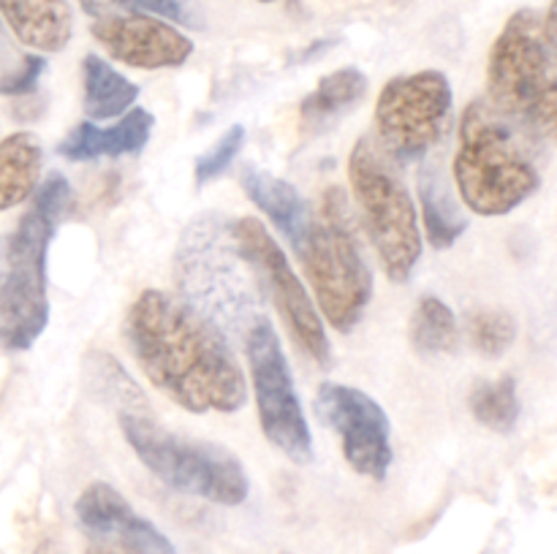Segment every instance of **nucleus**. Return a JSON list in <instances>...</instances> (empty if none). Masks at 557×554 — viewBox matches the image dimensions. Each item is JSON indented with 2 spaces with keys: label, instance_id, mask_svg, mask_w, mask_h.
<instances>
[{
  "label": "nucleus",
  "instance_id": "nucleus-1",
  "mask_svg": "<svg viewBox=\"0 0 557 554\" xmlns=\"http://www.w3.org/2000/svg\"><path fill=\"white\" fill-rule=\"evenodd\" d=\"M123 335L147 380L188 413H237L248 402L232 342L177 293L141 291Z\"/></svg>",
  "mask_w": 557,
  "mask_h": 554
},
{
  "label": "nucleus",
  "instance_id": "nucleus-2",
  "mask_svg": "<svg viewBox=\"0 0 557 554\" xmlns=\"http://www.w3.org/2000/svg\"><path fill=\"white\" fill-rule=\"evenodd\" d=\"M177 297L205 315L226 340H245L264 320V288L239 250L234 221L205 212L183 228L174 253Z\"/></svg>",
  "mask_w": 557,
  "mask_h": 554
},
{
  "label": "nucleus",
  "instance_id": "nucleus-3",
  "mask_svg": "<svg viewBox=\"0 0 557 554\" xmlns=\"http://www.w3.org/2000/svg\"><path fill=\"white\" fill-rule=\"evenodd\" d=\"M451 174L457 196L473 215L504 217L542 188L539 141L487 98H476L462 112Z\"/></svg>",
  "mask_w": 557,
  "mask_h": 554
},
{
  "label": "nucleus",
  "instance_id": "nucleus-4",
  "mask_svg": "<svg viewBox=\"0 0 557 554\" xmlns=\"http://www.w3.org/2000/svg\"><path fill=\"white\" fill-rule=\"evenodd\" d=\"M71 210V185L52 172L33 193L5 248V275L0 280V348L27 351L49 324L47 253L54 231Z\"/></svg>",
  "mask_w": 557,
  "mask_h": 554
},
{
  "label": "nucleus",
  "instance_id": "nucleus-5",
  "mask_svg": "<svg viewBox=\"0 0 557 554\" xmlns=\"http://www.w3.org/2000/svg\"><path fill=\"white\" fill-rule=\"evenodd\" d=\"M294 250L302 259L305 277L324 318L337 331H351L373 297V275L351 201L341 188L326 190L319 210L308 212Z\"/></svg>",
  "mask_w": 557,
  "mask_h": 554
},
{
  "label": "nucleus",
  "instance_id": "nucleus-6",
  "mask_svg": "<svg viewBox=\"0 0 557 554\" xmlns=\"http://www.w3.org/2000/svg\"><path fill=\"white\" fill-rule=\"evenodd\" d=\"M484 98L536 141H557V52L536 9L515 11L495 38Z\"/></svg>",
  "mask_w": 557,
  "mask_h": 554
},
{
  "label": "nucleus",
  "instance_id": "nucleus-7",
  "mask_svg": "<svg viewBox=\"0 0 557 554\" xmlns=\"http://www.w3.org/2000/svg\"><path fill=\"white\" fill-rule=\"evenodd\" d=\"M348 182L364 234L392 282L411 280L422 259V231L403 166L373 141L359 136L348 158Z\"/></svg>",
  "mask_w": 557,
  "mask_h": 554
},
{
  "label": "nucleus",
  "instance_id": "nucleus-8",
  "mask_svg": "<svg viewBox=\"0 0 557 554\" xmlns=\"http://www.w3.org/2000/svg\"><path fill=\"white\" fill-rule=\"evenodd\" d=\"M120 429L141 465L166 487L215 505H239L248 500V473L223 445L172 432L150 413H120Z\"/></svg>",
  "mask_w": 557,
  "mask_h": 554
},
{
  "label": "nucleus",
  "instance_id": "nucleus-9",
  "mask_svg": "<svg viewBox=\"0 0 557 554\" xmlns=\"http://www.w3.org/2000/svg\"><path fill=\"white\" fill-rule=\"evenodd\" d=\"M455 92L444 71H417L386 81L375 101L373 141L400 166L428 158L449 136Z\"/></svg>",
  "mask_w": 557,
  "mask_h": 554
},
{
  "label": "nucleus",
  "instance_id": "nucleus-10",
  "mask_svg": "<svg viewBox=\"0 0 557 554\" xmlns=\"http://www.w3.org/2000/svg\"><path fill=\"white\" fill-rule=\"evenodd\" d=\"M250 367V383L256 391V407L267 440L297 465L313 459V435L294 386L292 364L281 345L275 326L259 320L243 340Z\"/></svg>",
  "mask_w": 557,
  "mask_h": 554
},
{
  "label": "nucleus",
  "instance_id": "nucleus-11",
  "mask_svg": "<svg viewBox=\"0 0 557 554\" xmlns=\"http://www.w3.org/2000/svg\"><path fill=\"white\" fill-rule=\"evenodd\" d=\"M234 237H237L239 250L248 259V264L253 266L264 293L275 302L277 313L283 315V324L288 326L294 340L305 348V353L313 362L326 367L332 351L330 340H326L324 320H321L308 288L302 286L292 261L283 253L281 244L275 242L270 228L256 221V217H239V221H234Z\"/></svg>",
  "mask_w": 557,
  "mask_h": 554
},
{
  "label": "nucleus",
  "instance_id": "nucleus-12",
  "mask_svg": "<svg viewBox=\"0 0 557 554\" xmlns=\"http://www.w3.org/2000/svg\"><path fill=\"white\" fill-rule=\"evenodd\" d=\"M315 413L341 438L343 456L359 473L381 481L392 467V424L384 407L357 386L321 383Z\"/></svg>",
  "mask_w": 557,
  "mask_h": 554
},
{
  "label": "nucleus",
  "instance_id": "nucleus-13",
  "mask_svg": "<svg viewBox=\"0 0 557 554\" xmlns=\"http://www.w3.org/2000/svg\"><path fill=\"white\" fill-rule=\"evenodd\" d=\"M90 30L103 52L128 68H177L194 54V41L183 30L139 11L98 16Z\"/></svg>",
  "mask_w": 557,
  "mask_h": 554
},
{
  "label": "nucleus",
  "instance_id": "nucleus-14",
  "mask_svg": "<svg viewBox=\"0 0 557 554\" xmlns=\"http://www.w3.org/2000/svg\"><path fill=\"white\" fill-rule=\"evenodd\" d=\"M74 514L92 541L114 543L145 554H174L172 541L152 521L136 514L112 483L92 481L76 500Z\"/></svg>",
  "mask_w": 557,
  "mask_h": 554
},
{
  "label": "nucleus",
  "instance_id": "nucleus-15",
  "mask_svg": "<svg viewBox=\"0 0 557 554\" xmlns=\"http://www.w3.org/2000/svg\"><path fill=\"white\" fill-rule=\"evenodd\" d=\"M152 117L147 109L134 106L125 112L109 128H101L92 119H82L79 125L71 128V134L60 141L58 152L65 161H96V158H120V155H134L141 147H147L152 136Z\"/></svg>",
  "mask_w": 557,
  "mask_h": 554
},
{
  "label": "nucleus",
  "instance_id": "nucleus-16",
  "mask_svg": "<svg viewBox=\"0 0 557 554\" xmlns=\"http://www.w3.org/2000/svg\"><path fill=\"white\" fill-rule=\"evenodd\" d=\"M0 16L16 41L38 54L63 52L74 36V11L65 0H0Z\"/></svg>",
  "mask_w": 557,
  "mask_h": 554
},
{
  "label": "nucleus",
  "instance_id": "nucleus-17",
  "mask_svg": "<svg viewBox=\"0 0 557 554\" xmlns=\"http://www.w3.org/2000/svg\"><path fill=\"white\" fill-rule=\"evenodd\" d=\"M239 185H243L245 196L270 217L272 226L288 242L297 244V239L305 231V223H308V206H305L299 190L286 179L272 177L270 172L259 166H245L239 172Z\"/></svg>",
  "mask_w": 557,
  "mask_h": 554
},
{
  "label": "nucleus",
  "instance_id": "nucleus-18",
  "mask_svg": "<svg viewBox=\"0 0 557 554\" xmlns=\"http://www.w3.org/2000/svg\"><path fill=\"white\" fill-rule=\"evenodd\" d=\"M419 204H422L424 231L435 250H446L466 234L468 217L462 215L460 201L451 193V185L446 182L444 172L435 161H424L417 174Z\"/></svg>",
  "mask_w": 557,
  "mask_h": 554
},
{
  "label": "nucleus",
  "instance_id": "nucleus-19",
  "mask_svg": "<svg viewBox=\"0 0 557 554\" xmlns=\"http://www.w3.org/2000/svg\"><path fill=\"white\" fill-rule=\"evenodd\" d=\"M41 161V141L30 130H16L0 141V212L36 193Z\"/></svg>",
  "mask_w": 557,
  "mask_h": 554
},
{
  "label": "nucleus",
  "instance_id": "nucleus-20",
  "mask_svg": "<svg viewBox=\"0 0 557 554\" xmlns=\"http://www.w3.org/2000/svg\"><path fill=\"white\" fill-rule=\"evenodd\" d=\"M82 85H85L87 119H120L131 112L139 98V85L125 79L109 60L87 54L82 60Z\"/></svg>",
  "mask_w": 557,
  "mask_h": 554
},
{
  "label": "nucleus",
  "instance_id": "nucleus-21",
  "mask_svg": "<svg viewBox=\"0 0 557 554\" xmlns=\"http://www.w3.org/2000/svg\"><path fill=\"white\" fill-rule=\"evenodd\" d=\"M364 92H368V76L362 71H332V74L321 76L310 96H305L302 106H299V119H302L305 128H324L326 123L357 106Z\"/></svg>",
  "mask_w": 557,
  "mask_h": 554
},
{
  "label": "nucleus",
  "instance_id": "nucleus-22",
  "mask_svg": "<svg viewBox=\"0 0 557 554\" xmlns=\"http://www.w3.org/2000/svg\"><path fill=\"white\" fill-rule=\"evenodd\" d=\"M460 340L457 318L449 304L438 297H422L411 315V342L424 356L455 351Z\"/></svg>",
  "mask_w": 557,
  "mask_h": 554
},
{
  "label": "nucleus",
  "instance_id": "nucleus-23",
  "mask_svg": "<svg viewBox=\"0 0 557 554\" xmlns=\"http://www.w3.org/2000/svg\"><path fill=\"white\" fill-rule=\"evenodd\" d=\"M471 413L482 427L493 432H511L520 418V396L517 380L504 375L498 380H482L471 391Z\"/></svg>",
  "mask_w": 557,
  "mask_h": 554
},
{
  "label": "nucleus",
  "instance_id": "nucleus-24",
  "mask_svg": "<svg viewBox=\"0 0 557 554\" xmlns=\"http://www.w3.org/2000/svg\"><path fill=\"white\" fill-rule=\"evenodd\" d=\"M87 380H90V389L103 402L117 407L120 413H150L145 411V394L136 389L134 380L125 375V369L109 353H96L92 356V362L87 364Z\"/></svg>",
  "mask_w": 557,
  "mask_h": 554
},
{
  "label": "nucleus",
  "instance_id": "nucleus-25",
  "mask_svg": "<svg viewBox=\"0 0 557 554\" xmlns=\"http://www.w3.org/2000/svg\"><path fill=\"white\" fill-rule=\"evenodd\" d=\"M468 340L482 356L498 358L515 345L517 320L506 310H476L468 318Z\"/></svg>",
  "mask_w": 557,
  "mask_h": 554
},
{
  "label": "nucleus",
  "instance_id": "nucleus-26",
  "mask_svg": "<svg viewBox=\"0 0 557 554\" xmlns=\"http://www.w3.org/2000/svg\"><path fill=\"white\" fill-rule=\"evenodd\" d=\"M131 11L158 16L169 25L190 27V30H205V9L201 0H125Z\"/></svg>",
  "mask_w": 557,
  "mask_h": 554
},
{
  "label": "nucleus",
  "instance_id": "nucleus-27",
  "mask_svg": "<svg viewBox=\"0 0 557 554\" xmlns=\"http://www.w3.org/2000/svg\"><path fill=\"white\" fill-rule=\"evenodd\" d=\"M243 144H245V128L243 125H232V128H228L226 134H223L221 139H218L215 144H212L199 161H196L194 166L196 185H207L212 182V179L221 177V174L232 166V161L237 158V152L243 150Z\"/></svg>",
  "mask_w": 557,
  "mask_h": 554
},
{
  "label": "nucleus",
  "instance_id": "nucleus-28",
  "mask_svg": "<svg viewBox=\"0 0 557 554\" xmlns=\"http://www.w3.org/2000/svg\"><path fill=\"white\" fill-rule=\"evenodd\" d=\"M44 71H47V60H44L38 52L27 54V58L22 60L20 71H14V74L0 79V96H9V98L27 96V92H33L38 87V79H41Z\"/></svg>",
  "mask_w": 557,
  "mask_h": 554
},
{
  "label": "nucleus",
  "instance_id": "nucleus-29",
  "mask_svg": "<svg viewBox=\"0 0 557 554\" xmlns=\"http://www.w3.org/2000/svg\"><path fill=\"white\" fill-rule=\"evenodd\" d=\"M76 3H79L87 14L98 20V16H107L112 14L114 9H120V5H125V0H76Z\"/></svg>",
  "mask_w": 557,
  "mask_h": 554
},
{
  "label": "nucleus",
  "instance_id": "nucleus-30",
  "mask_svg": "<svg viewBox=\"0 0 557 554\" xmlns=\"http://www.w3.org/2000/svg\"><path fill=\"white\" fill-rule=\"evenodd\" d=\"M542 27H544V36H547L549 47L557 52V0L549 3V9L542 14Z\"/></svg>",
  "mask_w": 557,
  "mask_h": 554
},
{
  "label": "nucleus",
  "instance_id": "nucleus-31",
  "mask_svg": "<svg viewBox=\"0 0 557 554\" xmlns=\"http://www.w3.org/2000/svg\"><path fill=\"white\" fill-rule=\"evenodd\" d=\"M87 554H145V552H134V549L114 546V543H98V541H92L90 546H87Z\"/></svg>",
  "mask_w": 557,
  "mask_h": 554
},
{
  "label": "nucleus",
  "instance_id": "nucleus-32",
  "mask_svg": "<svg viewBox=\"0 0 557 554\" xmlns=\"http://www.w3.org/2000/svg\"><path fill=\"white\" fill-rule=\"evenodd\" d=\"M33 554H58V549H54L52 541H44V543H38L36 552Z\"/></svg>",
  "mask_w": 557,
  "mask_h": 554
},
{
  "label": "nucleus",
  "instance_id": "nucleus-33",
  "mask_svg": "<svg viewBox=\"0 0 557 554\" xmlns=\"http://www.w3.org/2000/svg\"><path fill=\"white\" fill-rule=\"evenodd\" d=\"M261 3H275V0H261Z\"/></svg>",
  "mask_w": 557,
  "mask_h": 554
}]
</instances>
